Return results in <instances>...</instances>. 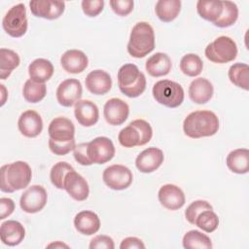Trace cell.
<instances>
[{
    "label": "cell",
    "mask_w": 249,
    "mask_h": 249,
    "mask_svg": "<svg viewBox=\"0 0 249 249\" xmlns=\"http://www.w3.org/2000/svg\"><path fill=\"white\" fill-rule=\"evenodd\" d=\"M117 78L120 90L127 97H138L146 89L145 75L133 63L124 64L119 69Z\"/></svg>",
    "instance_id": "277c9868"
},
{
    "label": "cell",
    "mask_w": 249,
    "mask_h": 249,
    "mask_svg": "<svg viewBox=\"0 0 249 249\" xmlns=\"http://www.w3.org/2000/svg\"><path fill=\"white\" fill-rule=\"evenodd\" d=\"M158 197L160 204L168 210H178L185 204L183 191L174 184H165L160 187Z\"/></svg>",
    "instance_id": "e0dca14e"
},
{
    "label": "cell",
    "mask_w": 249,
    "mask_h": 249,
    "mask_svg": "<svg viewBox=\"0 0 249 249\" xmlns=\"http://www.w3.org/2000/svg\"><path fill=\"white\" fill-rule=\"evenodd\" d=\"M223 12L220 18L213 23L215 26L225 28L235 23L238 18V8L235 3L231 1H222Z\"/></svg>",
    "instance_id": "e575fe53"
},
{
    "label": "cell",
    "mask_w": 249,
    "mask_h": 249,
    "mask_svg": "<svg viewBox=\"0 0 249 249\" xmlns=\"http://www.w3.org/2000/svg\"><path fill=\"white\" fill-rule=\"evenodd\" d=\"M49 136L56 142H68L75 139V126L73 123L64 117L54 118L48 127Z\"/></svg>",
    "instance_id": "ac0fdd59"
},
{
    "label": "cell",
    "mask_w": 249,
    "mask_h": 249,
    "mask_svg": "<svg viewBox=\"0 0 249 249\" xmlns=\"http://www.w3.org/2000/svg\"><path fill=\"white\" fill-rule=\"evenodd\" d=\"M171 67V59L164 53H156L147 59L145 64L146 71L152 77L165 76L170 72Z\"/></svg>",
    "instance_id": "484cf974"
},
{
    "label": "cell",
    "mask_w": 249,
    "mask_h": 249,
    "mask_svg": "<svg viewBox=\"0 0 249 249\" xmlns=\"http://www.w3.org/2000/svg\"><path fill=\"white\" fill-rule=\"evenodd\" d=\"M203 68L201 58L196 53L185 54L180 61V70L189 77L198 76Z\"/></svg>",
    "instance_id": "d590c367"
},
{
    "label": "cell",
    "mask_w": 249,
    "mask_h": 249,
    "mask_svg": "<svg viewBox=\"0 0 249 249\" xmlns=\"http://www.w3.org/2000/svg\"><path fill=\"white\" fill-rule=\"evenodd\" d=\"M120 248L121 249H131V248L144 249L145 244L143 243V241L140 238L135 237V236H129V237H125L124 239L122 240Z\"/></svg>",
    "instance_id": "bcb514c9"
},
{
    "label": "cell",
    "mask_w": 249,
    "mask_h": 249,
    "mask_svg": "<svg viewBox=\"0 0 249 249\" xmlns=\"http://www.w3.org/2000/svg\"><path fill=\"white\" fill-rule=\"evenodd\" d=\"M74 115L78 123L86 127L94 125L99 119L98 107L90 100H79L74 107Z\"/></svg>",
    "instance_id": "44dd1931"
},
{
    "label": "cell",
    "mask_w": 249,
    "mask_h": 249,
    "mask_svg": "<svg viewBox=\"0 0 249 249\" xmlns=\"http://www.w3.org/2000/svg\"><path fill=\"white\" fill-rule=\"evenodd\" d=\"M209 209H213V208L208 201L202 200V199L195 200L187 207L185 211V217L190 224L195 225V221L198 216V214L204 210H209Z\"/></svg>",
    "instance_id": "f35d334b"
},
{
    "label": "cell",
    "mask_w": 249,
    "mask_h": 249,
    "mask_svg": "<svg viewBox=\"0 0 249 249\" xmlns=\"http://www.w3.org/2000/svg\"><path fill=\"white\" fill-rule=\"evenodd\" d=\"M2 26L11 37L19 38L23 36L28 26L24 4H17L7 12L2 19Z\"/></svg>",
    "instance_id": "ba28073f"
},
{
    "label": "cell",
    "mask_w": 249,
    "mask_h": 249,
    "mask_svg": "<svg viewBox=\"0 0 249 249\" xmlns=\"http://www.w3.org/2000/svg\"><path fill=\"white\" fill-rule=\"evenodd\" d=\"M64 190L67 194L77 201L86 200L89 194V188L86 179L72 170L67 173L64 179Z\"/></svg>",
    "instance_id": "2e32d148"
},
{
    "label": "cell",
    "mask_w": 249,
    "mask_h": 249,
    "mask_svg": "<svg viewBox=\"0 0 249 249\" xmlns=\"http://www.w3.org/2000/svg\"><path fill=\"white\" fill-rule=\"evenodd\" d=\"M29 7L35 17L53 20L58 18L63 14L65 3L63 1L34 0L29 2Z\"/></svg>",
    "instance_id": "4fadbf2b"
},
{
    "label": "cell",
    "mask_w": 249,
    "mask_h": 249,
    "mask_svg": "<svg viewBox=\"0 0 249 249\" xmlns=\"http://www.w3.org/2000/svg\"><path fill=\"white\" fill-rule=\"evenodd\" d=\"M75 229L82 234L92 235L100 229V220L96 213L90 210H83L74 218Z\"/></svg>",
    "instance_id": "cb8c5ba5"
},
{
    "label": "cell",
    "mask_w": 249,
    "mask_h": 249,
    "mask_svg": "<svg viewBox=\"0 0 249 249\" xmlns=\"http://www.w3.org/2000/svg\"><path fill=\"white\" fill-rule=\"evenodd\" d=\"M163 152L156 147H150L142 151L135 160L137 169L142 173H151L157 170L163 162Z\"/></svg>",
    "instance_id": "9a60e30c"
},
{
    "label": "cell",
    "mask_w": 249,
    "mask_h": 249,
    "mask_svg": "<svg viewBox=\"0 0 249 249\" xmlns=\"http://www.w3.org/2000/svg\"><path fill=\"white\" fill-rule=\"evenodd\" d=\"M48 247H54V248H62V247H65V248H68V245L64 244V243H61L60 241H56V242H53V243H51L48 245Z\"/></svg>",
    "instance_id": "7dc6e473"
},
{
    "label": "cell",
    "mask_w": 249,
    "mask_h": 249,
    "mask_svg": "<svg viewBox=\"0 0 249 249\" xmlns=\"http://www.w3.org/2000/svg\"><path fill=\"white\" fill-rule=\"evenodd\" d=\"M102 179L105 185L110 189L122 191L130 186L133 176L128 167L122 164H113L105 168Z\"/></svg>",
    "instance_id": "9c48e42d"
},
{
    "label": "cell",
    "mask_w": 249,
    "mask_h": 249,
    "mask_svg": "<svg viewBox=\"0 0 249 249\" xmlns=\"http://www.w3.org/2000/svg\"><path fill=\"white\" fill-rule=\"evenodd\" d=\"M227 166L236 174H246L249 171V151L248 149H235L229 153L226 160Z\"/></svg>",
    "instance_id": "83f0119b"
},
{
    "label": "cell",
    "mask_w": 249,
    "mask_h": 249,
    "mask_svg": "<svg viewBox=\"0 0 249 249\" xmlns=\"http://www.w3.org/2000/svg\"><path fill=\"white\" fill-rule=\"evenodd\" d=\"M32 177L29 164L18 160L1 166L0 169V190L4 193H14L26 188Z\"/></svg>",
    "instance_id": "7a4b0ae2"
},
{
    "label": "cell",
    "mask_w": 249,
    "mask_h": 249,
    "mask_svg": "<svg viewBox=\"0 0 249 249\" xmlns=\"http://www.w3.org/2000/svg\"><path fill=\"white\" fill-rule=\"evenodd\" d=\"M152 136L153 129L150 124L145 120L137 119L129 123L127 126L120 131L118 140L122 146L125 148H132L147 144L151 140Z\"/></svg>",
    "instance_id": "5b68a950"
},
{
    "label": "cell",
    "mask_w": 249,
    "mask_h": 249,
    "mask_svg": "<svg viewBox=\"0 0 249 249\" xmlns=\"http://www.w3.org/2000/svg\"><path fill=\"white\" fill-rule=\"evenodd\" d=\"M90 249H100V248H105V249H114L115 248V244L113 239L108 236V235H104V234H99L94 236L89 243V246Z\"/></svg>",
    "instance_id": "ee69618b"
},
{
    "label": "cell",
    "mask_w": 249,
    "mask_h": 249,
    "mask_svg": "<svg viewBox=\"0 0 249 249\" xmlns=\"http://www.w3.org/2000/svg\"><path fill=\"white\" fill-rule=\"evenodd\" d=\"M109 4L113 12L121 17L129 15L132 12L134 6L132 0H111Z\"/></svg>",
    "instance_id": "b9f144b4"
},
{
    "label": "cell",
    "mask_w": 249,
    "mask_h": 249,
    "mask_svg": "<svg viewBox=\"0 0 249 249\" xmlns=\"http://www.w3.org/2000/svg\"><path fill=\"white\" fill-rule=\"evenodd\" d=\"M196 11L200 18L214 23L223 12V3L222 1L198 0L196 3Z\"/></svg>",
    "instance_id": "4dcf8cb0"
},
{
    "label": "cell",
    "mask_w": 249,
    "mask_h": 249,
    "mask_svg": "<svg viewBox=\"0 0 249 249\" xmlns=\"http://www.w3.org/2000/svg\"><path fill=\"white\" fill-rule=\"evenodd\" d=\"M82 10L84 14L88 17L93 18L98 16L103 8H104V1L103 0H83L82 3Z\"/></svg>",
    "instance_id": "60d3db41"
},
{
    "label": "cell",
    "mask_w": 249,
    "mask_h": 249,
    "mask_svg": "<svg viewBox=\"0 0 249 249\" xmlns=\"http://www.w3.org/2000/svg\"><path fill=\"white\" fill-rule=\"evenodd\" d=\"M129 114V107L121 98H110L104 105L103 115L106 122L111 125L123 124Z\"/></svg>",
    "instance_id": "5bb4252c"
},
{
    "label": "cell",
    "mask_w": 249,
    "mask_h": 249,
    "mask_svg": "<svg viewBox=\"0 0 249 249\" xmlns=\"http://www.w3.org/2000/svg\"><path fill=\"white\" fill-rule=\"evenodd\" d=\"M76 147L75 139L68 142H56L53 139H49V148L52 153L57 156H64L74 150Z\"/></svg>",
    "instance_id": "ab89813d"
},
{
    "label": "cell",
    "mask_w": 249,
    "mask_h": 249,
    "mask_svg": "<svg viewBox=\"0 0 249 249\" xmlns=\"http://www.w3.org/2000/svg\"><path fill=\"white\" fill-rule=\"evenodd\" d=\"M195 225L206 232H213L219 226V218L213 209L204 210L198 214Z\"/></svg>",
    "instance_id": "74e56055"
},
{
    "label": "cell",
    "mask_w": 249,
    "mask_h": 249,
    "mask_svg": "<svg viewBox=\"0 0 249 249\" xmlns=\"http://www.w3.org/2000/svg\"><path fill=\"white\" fill-rule=\"evenodd\" d=\"M183 247L186 249H210L212 248L211 239L199 231H189L183 236Z\"/></svg>",
    "instance_id": "d6a6232c"
},
{
    "label": "cell",
    "mask_w": 249,
    "mask_h": 249,
    "mask_svg": "<svg viewBox=\"0 0 249 249\" xmlns=\"http://www.w3.org/2000/svg\"><path fill=\"white\" fill-rule=\"evenodd\" d=\"M219 119L208 110H197L190 113L183 122L184 133L194 139L213 136L218 132Z\"/></svg>",
    "instance_id": "6da1fadb"
},
{
    "label": "cell",
    "mask_w": 249,
    "mask_h": 249,
    "mask_svg": "<svg viewBox=\"0 0 249 249\" xmlns=\"http://www.w3.org/2000/svg\"><path fill=\"white\" fill-rule=\"evenodd\" d=\"M20 59L18 54L9 49L1 48L0 50V79H7L13 70L19 65Z\"/></svg>",
    "instance_id": "f546056e"
},
{
    "label": "cell",
    "mask_w": 249,
    "mask_h": 249,
    "mask_svg": "<svg viewBox=\"0 0 249 249\" xmlns=\"http://www.w3.org/2000/svg\"><path fill=\"white\" fill-rule=\"evenodd\" d=\"M24 99L29 103L40 102L47 94V87L45 84L36 83L32 80H27L22 89Z\"/></svg>",
    "instance_id": "836d02e7"
},
{
    "label": "cell",
    "mask_w": 249,
    "mask_h": 249,
    "mask_svg": "<svg viewBox=\"0 0 249 249\" xmlns=\"http://www.w3.org/2000/svg\"><path fill=\"white\" fill-rule=\"evenodd\" d=\"M74 170V168L66 161H58L56 162L51 169L50 178L52 184L59 189H64V179L68 172Z\"/></svg>",
    "instance_id": "8d00e7d4"
},
{
    "label": "cell",
    "mask_w": 249,
    "mask_h": 249,
    "mask_svg": "<svg viewBox=\"0 0 249 249\" xmlns=\"http://www.w3.org/2000/svg\"><path fill=\"white\" fill-rule=\"evenodd\" d=\"M88 143H80L76 145L73 150V156L75 160L81 165H91L92 162L88 156Z\"/></svg>",
    "instance_id": "7bdbcfd3"
},
{
    "label": "cell",
    "mask_w": 249,
    "mask_h": 249,
    "mask_svg": "<svg viewBox=\"0 0 249 249\" xmlns=\"http://www.w3.org/2000/svg\"><path fill=\"white\" fill-rule=\"evenodd\" d=\"M87 152L92 163L103 164L114 158L116 151L110 138L99 136L88 143Z\"/></svg>",
    "instance_id": "30bf717a"
},
{
    "label": "cell",
    "mask_w": 249,
    "mask_h": 249,
    "mask_svg": "<svg viewBox=\"0 0 249 249\" xmlns=\"http://www.w3.org/2000/svg\"><path fill=\"white\" fill-rule=\"evenodd\" d=\"M152 93L158 103L168 108H176L184 101V89L182 86L170 80L157 82L153 87Z\"/></svg>",
    "instance_id": "8992f818"
},
{
    "label": "cell",
    "mask_w": 249,
    "mask_h": 249,
    "mask_svg": "<svg viewBox=\"0 0 249 249\" xmlns=\"http://www.w3.org/2000/svg\"><path fill=\"white\" fill-rule=\"evenodd\" d=\"M48 200V195L44 187L32 185L20 196V208L26 213H37L41 211Z\"/></svg>",
    "instance_id": "8fae6325"
},
{
    "label": "cell",
    "mask_w": 249,
    "mask_h": 249,
    "mask_svg": "<svg viewBox=\"0 0 249 249\" xmlns=\"http://www.w3.org/2000/svg\"><path fill=\"white\" fill-rule=\"evenodd\" d=\"M205 56L214 63L224 64L235 59L237 47L235 42L228 36H220L205 48Z\"/></svg>",
    "instance_id": "52a82bcc"
},
{
    "label": "cell",
    "mask_w": 249,
    "mask_h": 249,
    "mask_svg": "<svg viewBox=\"0 0 249 249\" xmlns=\"http://www.w3.org/2000/svg\"><path fill=\"white\" fill-rule=\"evenodd\" d=\"M126 49L135 58H142L154 51L155 33L150 23L140 21L132 27Z\"/></svg>",
    "instance_id": "3957f363"
},
{
    "label": "cell",
    "mask_w": 249,
    "mask_h": 249,
    "mask_svg": "<svg viewBox=\"0 0 249 249\" xmlns=\"http://www.w3.org/2000/svg\"><path fill=\"white\" fill-rule=\"evenodd\" d=\"M83 88L77 79H66L62 81L56 89L57 102L63 107L75 105L82 97Z\"/></svg>",
    "instance_id": "7c38bea8"
},
{
    "label": "cell",
    "mask_w": 249,
    "mask_h": 249,
    "mask_svg": "<svg viewBox=\"0 0 249 249\" xmlns=\"http://www.w3.org/2000/svg\"><path fill=\"white\" fill-rule=\"evenodd\" d=\"M18 127L22 135L33 138L42 132L43 121L41 116L36 111L27 110L19 116Z\"/></svg>",
    "instance_id": "d6986e66"
},
{
    "label": "cell",
    "mask_w": 249,
    "mask_h": 249,
    "mask_svg": "<svg viewBox=\"0 0 249 249\" xmlns=\"http://www.w3.org/2000/svg\"><path fill=\"white\" fill-rule=\"evenodd\" d=\"M214 89L210 81L205 78H196L190 84L189 96L196 104H205L213 96Z\"/></svg>",
    "instance_id": "d4e9b609"
},
{
    "label": "cell",
    "mask_w": 249,
    "mask_h": 249,
    "mask_svg": "<svg viewBox=\"0 0 249 249\" xmlns=\"http://www.w3.org/2000/svg\"><path fill=\"white\" fill-rule=\"evenodd\" d=\"M62 68L71 74L82 73L89 65L87 54L80 50H68L60 57Z\"/></svg>",
    "instance_id": "7402d4cb"
},
{
    "label": "cell",
    "mask_w": 249,
    "mask_h": 249,
    "mask_svg": "<svg viewBox=\"0 0 249 249\" xmlns=\"http://www.w3.org/2000/svg\"><path fill=\"white\" fill-rule=\"evenodd\" d=\"M0 88H1V92H2V98H1V106H3L4 104H5V102H6V95H7V93H6V89H5V87H4V85H0Z\"/></svg>",
    "instance_id": "c3c4849f"
},
{
    "label": "cell",
    "mask_w": 249,
    "mask_h": 249,
    "mask_svg": "<svg viewBox=\"0 0 249 249\" xmlns=\"http://www.w3.org/2000/svg\"><path fill=\"white\" fill-rule=\"evenodd\" d=\"M181 10L180 0H160L157 2L155 12L157 17L163 22L174 20Z\"/></svg>",
    "instance_id": "f1b7e54d"
},
{
    "label": "cell",
    "mask_w": 249,
    "mask_h": 249,
    "mask_svg": "<svg viewBox=\"0 0 249 249\" xmlns=\"http://www.w3.org/2000/svg\"><path fill=\"white\" fill-rule=\"evenodd\" d=\"M25 236L23 226L15 220H8L1 224L0 237L1 241L8 246L18 245Z\"/></svg>",
    "instance_id": "603a6c76"
},
{
    "label": "cell",
    "mask_w": 249,
    "mask_h": 249,
    "mask_svg": "<svg viewBox=\"0 0 249 249\" xmlns=\"http://www.w3.org/2000/svg\"><path fill=\"white\" fill-rule=\"evenodd\" d=\"M230 81L236 87L245 90L249 89V66L246 63H234L228 72Z\"/></svg>",
    "instance_id": "1f68e13d"
},
{
    "label": "cell",
    "mask_w": 249,
    "mask_h": 249,
    "mask_svg": "<svg viewBox=\"0 0 249 249\" xmlns=\"http://www.w3.org/2000/svg\"><path fill=\"white\" fill-rule=\"evenodd\" d=\"M15 210V202L12 198L1 197L0 198V220H4L9 217Z\"/></svg>",
    "instance_id": "f6af8a7d"
},
{
    "label": "cell",
    "mask_w": 249,
    "mask_h": 249,
    "mask_svg": "<svg viewBox=\"0 0 249 249\" xmlns=\"http://www.w3.org/2000/svg\"><path fill=\"white\" fill-rule=\"evenodd\" d=\"M85 84L86 88L90 93L95 95H102L111 89L112 79L106 71L96 69L90 71L87 75Z\"/></svg>",
    "instance_id": "ffe728a7"
},
{
    "label": "cell",
    "mask_w": 249,
    "mask_h": 249,
    "mask_svg": "<svg viewBox=\"0 0 249 249\" xmlns=\"http://www.w3.org/2000/svg\"><path fill=\"white\" fill-rule=\"evenodd\" d=\"M28 74L30 80L44 84L52 78L53 74V66L52 62L46 58H36L29 64Z\"/></svg>",
    "instance_id": "4316f807"
}]
</instances>
